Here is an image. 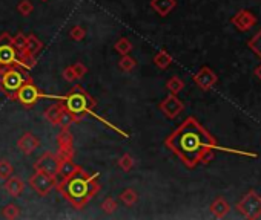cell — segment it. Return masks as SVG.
<instances>
[{
  "mask_svg": "<svg viewBox=\"0 0 261 220\" xmlns=\"http://www.w3.org/2000/svg\"><path fill=\"white\" fill-rule=\"evenodd\" d=\"M165 144L188 168L210 162L214 158V150L218 147L215 138L194 116L186 118L177 130L168 136Z\"/></svg>",
  "mask_w": 261,
  "mask_h": 220,
  "instance_id": "1",
  "label": "cell"
},
{
  "mask_svg": "<svg viewBox=\"0 0 261 220\" xmlns=\"http://www.w3.org/2000/svg\"><path fill=\"white\" fill-rule=\"evenodd\" d=\"M97 177H98V173L88 174L80 168L74 176L61 180L58 190L60 193H63V196L76 206V208L82 210L83 206L100 191V184H98Z\"/></svg>",
  "mask_w": 261,
  "mask_h": 220,
  "instance_id": "2",
  "label": "cell"
},
{
  "mask_svg": "<svg viewBox=\"0 0 261 220\" xmlns=\"http://www.w3.org/2000/svg\"><path fill=\"white\" fill-rule=\"evenodd\" d=\"M61 99H63V107L66 113H69L74 120H82V116L95 106V101L80 86H76Z\"/></svg>",
  "mask_w": 261,
  "mask_h": 220,
  "instance_id": "3",
  "label": "cell"
},
{
  "mask_svg": "<svg viewBox=\"0 0 261 220\" xmlns=\"http://www.w3.org/2000/svg\"><path fill=\"white\" fill-rule=\"evenodd\" d=\"M28 80H29L28 76H25L23 72L14 66L0 69V89L12 98H14L16 92L22 87V84L27 83Z\"/></svg>",
  "mask_w": 261,
  "mask_h": 220,
  "instance_id": "4",
  "label": "cell"
},
{
  "mask_svg": "<svg viewBox=\"0 0 261 220\" xmlns=\"http://www.w3.org/2000/svg\"><path fill=\"white\" fill-rule=\"evenodd\" d=\"M238 213L247 220L261 219V194L255 190H249L237 203Z\"/></svg>",
  "mask_w": 261,
  "mask_h": 220,
  "instance_id": "5",
  "label": "cell"
},
{
  "mask_svg": "<svg viewBox=\"0 0 261 220\" xmlns=\"http://www.w3.org/2000/svg\"><path fill=\"white\" fill-rule=\"evenodd\" d=\"M19 50L12 45V37L8 32L0 35V69L19 66Z\"/></svg>",
  "mask_w": 261,
  "mask_h": 220,
  "instance_id": "6",
  "label": "cell"
},
{
  "mask_svg": "<svg viewBox=\"0 0 261 220\" xmlns=\"http://www.w3.org/2000/svg\"><path fill=\"white\" fill-rule=\"evenodd\" d=\"M14 98L20 102V104L27 106V107H31L40 98H46V95H43L39 90V87H37L35 84H32L31 80H28L27 83L22 84V87L16 92Z\"/></svg>",
  "mask_w": 261,
  "mask_h": 220,
  "instance_id": "7",
  "label": "cell"
},
{
  "mask_svg": "<svg viewBox=\"0 0 261 220\" xmlns=\"http://www.w3.org/2000/svg\"><path fill=\"white\" fill-rule=\"evenodd\" d=\"M29 185L37 194L46 196V194L51 193V190L57 185V180H56V176H49L42 171H35L29 177Z\"/></svg>",
  "mask_w": 261,
  "mask_h": 220,
  "instance_id": "8",
  "label": "cell"
},
{
  "mask_svg": "<svg viewBox=\"0 0 261 220\" xmlns=\"http://www.w3.org/2000/svg\"><path fill=\"white\" fill-rule=\"evenodd\" d=\"M60 159L61 158L57 156V154H54L51 151H46L37 159V162L34 164V168H35V171H42L49 176H57L58 167H60Z\"/></svg>",
  "mask_w": 261,
  "mask_h": 220,
  "instance_id": "9",
  "label": "cell"
},
{
  "mask_svg": "<svg viewBox=\"0 0 261 220\" xmlns=\"http://www.w3.org/2000/svg\"><path fill=\"white\" fill-rule=\"evenodd\" d=\"M45 118L53 125H65V127L69 124V120H74L69 113H66L63 102H56V104L49 106L45 112Z\"/></svg>",
  "mask_w": 261,
  "mask_h": 220,
  "instance_id": "10",
  "label": "cell"
},
{
  "mask_svg": "<svg viewBox=\"0 0 261 220\" xmlns=\"http://www.w3.org/2000/svg\"><path fill=\"white\" fill-rule=\"evenodd\" d=\"M158 109L161 110V113H163L168 120H175L177 116L184 110V104H183L181 99H180L177 95L169 94V95L158 104Z\"/></svg>",
  "mask_w": 261,
  "mask_h": 220,
  "instance_id": "11",
  "label": "cell"
},
{
  "mask_svg": "<svg viewBox=\"0 0 261 220\" xmlns=\"http://www.w3.org/2000/svg\"><path fill=\"white\" fill-rule=\"evenodd\" d=\"M231 23L241 32L251 31L257 24V16L249 9H241L231 17Z\"/></svg>",
  "mask_w": 261,
  "mask_h": 220,
  "instance_id": "12",
  "label": "cell"
},
{
  "mask_svg": "<svg viewBox=\"0 0 261 220\" xmlns=\"http://www.w3.org/2000/svg\"><path fill=\"white\" fill-rule=\"evenodd\" d=\"M194 83L202 90H210L218 83V75L207 66H203L194 75Z\"/></svg>",
  "mask_w": 261,
  "mask_h": 220,
  "instance_id": "13",
  "label": "cell"
},
{
  "mask_svg": "<svg viewBox=\"0 0 261 220\" xmlns=\"http://www.w3.org/2000/svg\"><path fill=\"white\" fill-rule=\"evenodd\" d=\"M57 144H58V156L60 158H72L74 148H72V135L69 132L68 125L61 128V132L57 136Z\"/></svg>",
  "mask_w": 261,
  "mask_h": 220,
  "instance_id": "14",
  "label": "cell"
},
{
  "mask_svg": "<svg viewBox=\"0 0 261 220\" xmlns=\"http://www.w3.org/2000/svg\"><path fill=\"white\" fill-rule=\"evenodd\" d=\"M39 147H40V139L31 132H27L25 135H22L20 139L17 141V148L23 154H32Z\"/></svg>",
  "mask_w": 261,
  "mask_h": 220,
  "instance_id": "15",
  "label": "cell"
},
{
  "mask_svg": "<svg viewBox=\"0 0 261 220\" xmlns=\"http://www.w3.org/2000/svg\"><path fill=\"white\" fill-rule=\"evenodd\" d=\"M209 210H210V213H212L214 217H217V219H225V217L229 214V211H231V205H229V202H228L225 197L218 196L217 199H214L212 203H210Z\"/></svg>",
  "mask_w": 261,
  "mask_h": 220,
  "instance_id": "16",
  "label": "cell"
},
{
  "mask_svg": "<svg viewBox=\"0 0 261 220\" xmlns=\"http://www.w3.org/2000/svg\"><path fill=\"white\" fill-rule=\"evenodd\" d=\"M177 0H151V8L160 17H166L175 9Z\"/></svg>",
  "mask_w": 261,
  "mask_h": 220,
  "instance_id": "17",
  "label": "cell"
},
{
  "mask_svg": "<svg viewBox=\"0 0 261 220\" xmlns=\"http://www.w3.org/2000/svg\"><path fill=\"white\" fill-rule=\"evenodd\" d=\"M80 170V167L72 161V158H61L60 167H58V174L61 176V180H65L71 176H74Z\"/></svg>",
  "mask_w": 261,
  "mask_h": 220,
  "instance_id": "18",
  "label": "cell"
},
{
  "mask_svg": "<svg viewBox=\"0 0 261 220\" xmlns=\"http://www.w3.org/2000/svg\"><path fill=\"white\" fill-rule=\"evenodd\" d=\"M5 190L8 191L9 196L12 197H17L23 193L25 190V184L23 180L17 176H9L8 179H5Z\"/></svg>",
  "mask_w": 261,
  "mask_h": 220,
  "instance_id": "19",
  "label": "cell"
},
{
  "mask_svg": "<svg viewBox=\"0 0 261 220\" xmlns=\"http://www.w3.org/2000/svg\"><path fill=\"white\" fill-rule=\"evenodd\" d=\"M43 49V42L40 40L39 37H35L34 34H29L28 38H27V46H25V52L32 55V57H37L40 54V50Z\"/></svg>",
  "mask_w": 261,
  "mask_h": 220,
  "instance_id": "20",
  "label": "cell"
},
{
  "mask_svg": "<svg viewBox=\"0 0 261 220\" xmlns=\"http://www.w3.org/2000/svg\"><path fill=\"white\" fill-rule=\"evenodd\" d=\"M154 64H155L158 69L165 71V69H168L171 64H172V55L168 52V50L161 49V50H158V52L154 55Z\"/></svg>",
  "mask_w": 261,
  "mask_h": 220,
  "instance_id": "21",
  "label": "cell"
},
{
  "mask_svg": "<svg viewBox=\"0 0 261 220\" xmlns=\"http://www.w3.org/2000/svg\"><path fill=\"white\" fill-rule=\"evenodd\" d=\"M120 200L126 206H134L137 202H139V193H137L134 188H126L125 191H121Z\"/></svg>",
  "mask_w": 261,
  "mask_h": 220,
  "instance_id": "22",
  "label": "cell"
},
{
  "mask_svg": "<svg viewBox=\"0 0 261 220\" xmlns=\"http://www.w3.org/2000/svg\"><path fill=\"white\" fill-rule=\"evenodd\" d=\"M166 89L169 90V94L178 95L184 89V83H183V80L180 78V76H172V78H169L168 83H166Z\"/></svg>",
  "mask_w": 261,
  "mask_h": 220,
  "instance_id": "23",
  "label": "cell"
},
{
  "mask_svg": "<svg viewBox=\"0 0 261 220\" xmlns=\"http://www.w3.org/2000/svg\"><path fill=\"white\" fill-rule=\"evenodd\" d=\"M118 68L123 71V72H131L137 68V60L134 57H131L129 54L126 55H121L120 61H118Z\"/></svg>",
  "mask_w": 261,
  "mask_h": 220,
  "instance_id": "24",
  "label": "cell"
},
{
  "mask_svg": "<svg viewBox=\"0 0 261 220\" xmlns=\"http://www.w3.org/2000/svg\"><path fill=\"white\" fill-rule=\"evenodd\" d=\"M114 49L117 50L120 55H126V54H129L131 50H132V43L129 42V38L121 37V38H118V40L116 42Z\"/></svg>",
  "mask_w": 261,
  "mask_h": 220,
  "instance_id": "25",
  "label": "cell"
},
{
  "mask_svg": "<svg viewBox=\"0 0 261 220\" xmlns=\"http://www.w3.org/2000/svg\"><path fill=\"white\" fill-rule=\"evenodd\" d=\"M247 48H249L258 58H261V29L252 38L247 40Z\"/></svg>",
  "mask_w": 261,
  "mask_h": 220,
  "instance_id": "26",
  "label": "cell"
},
{
  "mask_svg": "<svg viewBox=\"0 0 261 220\" xmlns=\"http://www.w3.org/2000/svg\"><path fill=\"white\" fill-rule=\"evenodd\" d=\"M17 11H19V14L23 16V17H28L32 14V11H34V5L31 0H20L19 5H17Z\"/></svg>",
  "mask_w": 261,
  "mask_h": 220,
  "instance_id": "27",
  "label": "cell"
},
{
  "mask_svg": "<svg viewBox=\"0 0 261 220\" xmlns=\"http://www.w3.org/2000/svg\"><path fill=\"white\" fill-rule=\"evenodd\" d=\"M134 158L131 156V154L129 153H125V154H123V156L118 159V167L121 168V170L123 171H131L132 170V168H134Z\"/></svg>",
  "mask_w": 261,
  "mask_h": 220,
  "instance_id": "28",
  "label": "cell"
},
{
  "mask_svg": "<svg viewBox=\"0 0 261 220\" xmlns=\"http://www.w3.org/2000/svg\"><path fill=\"white\" fill-rule=\"evenodd\" d=\"M14 173V168H12L11 162L8 159H2L0 161V179H8L9 176H12Z\"/></svg>",
  "mask_w": 261,
  "mask_h": 220,
  "instance_id": "29",
  "label": "cell"
},
{
  "mask_svg": "<svg viewBox=\"0 0 261 220\" xmlns=\"http://www.w3.org/2000/svg\"><path fill=\"white\" fill-rule=\"evenodd\" d=\"M118 208V203L114 197H106L103 202H102V210L106 213V214H113L116 213V210Z\"/></svg>",
  "mask_w": 261,
  "mask_h": 220,
  "instance_id": "30",
  "label": "cell"
},
{
  "mask_svg": "<svg viewBox=\"0 0 261 220\" xmlns=\"http://www.w3.org/2000/svg\"><path fill=\"white\" fill-rule=\"evenodd\" d=\"M27 38H28V35H25L23 32H17L14 37H12V45H14V48L19 50V52H22L25 46H27Z\"/></svg>",
  "mask_w": 261,
  "mask_h": 220,
  "instance_id": "31",
  "label": "cell"
},
{
  "mask_svg": "<svg viewBox=\"0 0 261 220\" xmlns=\"http://www.w3.org/2000/svg\"><path fill=\"white\" fill-rule=\"evenodd\" d=\"M2 213H3V216L6 219H17L20 216V208H19L17 205H14V203H9V205H6L5 208L2 210Z\"/></svg>",
  "mask_w": 261,
  "mask_h": 220,
  "instance_id": "32",
  "label": "cell"
},
{
  "mask_svg": "<svg viewBox=\"0 0 261 220\" xmlns=\"http://www.w3.org/2000/svg\"><path fill=\"white\" fill-rule=\"evenodd\" d=\"M72 71H74V73H76V76H77V80H82L83 76L88 73V68L85 66V64L82 63V61H77L76 64H72Z\"/></svg>",
  "mask_w": 261,
  "mask_h": 220,
  "instance_id": "33",
  "label": "cell"
},
{
  "mask_svg": "<svg viewBox=\"0 0 261 220\" xmlns=\"http://www.w3.org/2000/svg\"><path fill=\"white\" fill-rule=\"evenodd\" d=\"M69 35H71V38L74 42H82L85 38V35H86V31H85V28H82V26H79V24H77V26H74L71 29Z\"/></svg>",
  "mask_w": 261,
  "mask_h": 220,
  "instance_id": "34",
  "label": "cell"
},
{
  "mask_svg": "<svg viewBox=\"0 0 261 220\" xmlns=\"http://www.w3.org/2000/svg\"><path fill=\"white\" fill-rule=\"evenodd\" d=\"M63 78H65L68 83H74V81L77 80V76H76V73H74V71H72L71 66H66V68L63 69Z\"/></svg>",
  "mask_w": 261,
  "mask_h": 220,
  "instance_id": "35",
  "label": "cell"
},
{
  "mask_svg": "<svg viewBox=\"0 0 261 220\" xmlns=\"http://www.w3.org/2000/svg\"><path fill=\"white\" fill-rule=\"evenodd\" d=\"M254 72H255V75L258 76V80L261 81V63H260V64H258V66L255 68V71H254Z\"/></svg>",
  "mask_w": 261,
  "mask_h": 220,
  "instance_id": "36",
  "label": "cell"
},
{
  "mask_svg": "<svg viewBox=\"0 0 261 220\" xmlns=\"http://www.w3.org/2000/svg\"><path fill=\"white\" fill-rule=\"evenodd\" d=\"M42 2H48V0H42Z\"/></svg>",
  "mask_w": 261,
  "mask_h": 220,
  "instance_id": "37",
  "label": "cell"
}]
</instances>
